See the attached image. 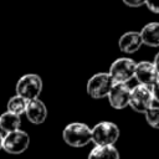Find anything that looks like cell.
I'll use <instances>...</instances> for the list:
<instances>
[{
	"mask_svg": "<svg viewBox=\"0 0 159 159\" xmlns=\"http://www.w3.org/2000/svg\"><path fill=\"white\" fill-rule=\"evenodd\" d=\"M62 138L66 144L73 148H81L92 142V129L81 122H73L65 127Z\"/></svg>",
	"mask_w": 159,
	"mask_h": 159,
	"instance_id": "1",
	"label": "cell"
},
{
	"mask_svg": "<svg viewBox=\"0 0 159 159\" xmlns=\"http://www.w3.org/2000/svg\"><path fill=\"white\" fill-rule=\"evenodd\" d=\"M153 65H154V67H155V70H157V72H158V76H159V52L155 55Z\"/></svg>",
	"mask_w": 159,
	"mask_h": 159,
	"instance_id": "20",
	"label": "cell"
},
{
	"mask_svg": "<svg viewBox=\"0 0 159 159\" xmlns=\"http://www.w3.org/2000/svg\"><path fill=\"white\" fill-rule=\"evenodd\" d=\"M122 1L124 2V5L129 7H139L145 4V0H122Z\"/></svg>",
	"mask_w": 159,
	"mask_h": 159,
	"instance_id": "18",
	"label": "cell"
},
{
	"mask_svg": "<svg viewBox=\"0 0 159 159\" xmlns=\"http://www.w3.org/2000/svg\"><path fill=\"white\" fill-rule=\"evenodd\" d=\"M30 144V137L26 132L17 129L10 133H5L2 138V149L9 154H21Z\"/></svg>",
	"mask_w": 159,
	"mask_h": 159,
	"instance_id": "6",
	"label": "cell"
},
{
	"mask_svg": "<svg viewBox=\"0 0 159 159\" xmlns=\"http://www.w3.org/2000/svg\"><path fill=\"white\" fill-rule=\"evenodd\" d=\"M114 81L108 72H98L93 75L87 82V93L94 98H104L108 96Z\"/></svg>",
	"mask_w": 159,
	"mask_h": 159,
	"instance_id": "4",
	"label": "cell"
},
{
	"mask_svg": "<svg viewBox=\"0 0 159 159\" xmlns=\"http://www.w3.org/2000/svg\"><path fill=\"white\" fill-rule=\"evenodd\" d=\"M142 43L149 47H159V22H149L139 31Z\"/></svg>",
	"mask_w": 159,
	"mask_h": 159,
	"instance_id": "12",
	"label": "cell"
},
{
	"mask_svg": "<svg viewBox=\"0 0 159 159\" xmlns=\"http://www.w3.org/2000/svg\"><path fill=\"white\" fill-rule=\"evenodd\" d=\"M119 138V128L113 122L103 120L92 128V142L96 145H114Z\"/></svg>",
	"mask_w": 159,
	"mask_h": 159,
	"instance_id": "2",
	"label": "cell"
},
{
	"mask_svg": "<svg viewBox=\"0 0 159 159\" xmlns=\"http://www.w3.org/2000/svg\"><path fill=\"white\" fill-rule=\"evenodd\" d=\"M135 62L128 57L117 58L109 68V75L114 82H124L127 83L129 80L134 77L135 72Z\"/></svg>",
	"mask_w": 159,
	"mask_h": 159,
	"instance_id": "7",
	"label": "cell"
},
{
	"mask_svg": "<svg viewBox=\"0 0 159 159\" xmlns=\"http://www.w3.org/2000/svg\"><path fill=\"white\" fill-rule=\"evenodd\" d=\"M27 99L22 98L21 96L19 94H15L14 97H11L7 102V111L14 113V114H22L25 113V109H26V106H27Z\"/></svg>",
	"mask_w": 159,
	"mask_h": 159,
	"instance_id": "15",
	"label": "cell"
},
{
	"mask_svg": "<svg viewBox=\"0 0 159 159\" xmlns=\"http://www.w3.org/2000/svg\"><path fill=\"white\" fill-rule=\"evenodd\" d=\"M154 98L152 93V88L137 84L135 87L130 88V97H129V106L132 109L139 113H145L153 106Z\"/></svg>",
	"mask_w": 159,
	"mask_h": 159,
	"instance_id": "5",
	"label": "cell"
},
{
	"mask_svg": "<svg viewBox=\"0 0 159 159\" xmlns=\"http://www.w3.org/2000/svg\"><path fill=\"white\" fill-rule=\"evenodd\" d=\"M152 93H153V98H154V101L159 102V80L152 86Z\"/></svg>",
	"mask_w": 159,
	"mask_h": 159,
	"instance_id": "19",
	"label": "cell"
},
{
	"mask_svg": "<svg viewBox=\"0 0 159 159\" xmlns=\"http://www.w3.org/2000/svg\"><path fill=\"white\" fill-rule=\"evenodd\" d=\"M42 91V80L36 73H26L16 83V94L31 101L39 98Z\"/></svg>",
	"mask_w": 159,
	"mask_h": 159,
	"instance_id": "3",
	"label": "cell"
},
{
	"mask_svg": "<svg viewBox=\"0 0 159 159\" xmlns=\"http://www.w3.org/2000/svg\"><path fill=\"white\" fill-rule=\"evenodd\" d=\"M88 159H119V153L114 145H94Z\"/></svg>",
	"mask_w": 159,
	"mask_h": 159,
	"instance_id": "13",
	"label": "cell"
},
{
	"mask_svg": "<svg viewBox=\"0 0 159 159\" xmlns=\"http://www.w3.org/2000/svg\"><path fill=\"white\" fill-rule=\"evenodd\" d=\"M147 7L155 14H159V0H145Z\"/></svg>",
	"mask_w": 159,
	"mask_h": 159,
	"instance_id": "17",
	"label": "cell"
},
{
	"mask_svg": "<svg viewBox=\"0 0 159 159\" xmlns=\"http://www.w3.org/2000/svg\"><path fill=\"white\" fill-rule=\"evenodd\" d=\"M25 114H26V118L32 124H41L45 122L47 117V108L43 104V102L40 101L39 98L31 99L27 102Z\"/></svg>",
	"mask_w": 159,
	"mask_h": 159,
	"instance_id": "10",
	"label": "cell"
},
{
	"mask_svg": "<svg viewBox=\"0 0 159 159\" xmlns=\"http://www.w3.org/2000/svg\"><path fill=\"white\" fill-rule=\"evenodd\" d=\"M107 97L109 104L114 109H123L127 106H129L130 88L124 82H114Z\"/></svg>",
	"mask_w": 159,
	"mask_h": 159,
	"instance_id": "8",
	"label": "cell"
},
{
	"mask_svg": "<svg viewBox=\"0 0 159 159\" xmlns=\"http://www.w3.org/2000/svg\"><path fill=\"white\" fill-rule=\"evenodd\" d=\"M20 125H21L20 116L14 114V113H11L9 111L4 112L0 116V129L2 132L10 133V132L17 130V129H20Z\"/></svg>",
	"mask_w": 159,
	"mask_h": 159,
	"instance_id": "14",
	"label": "cell"
},
{
	"mask_svg": "<svg viewBox=\"0 0 159 159\" xmlns=\"http://www.w3.org/2000/svg\"><path fill=\"white\" fill-rule=\"evenodd\" d=\"M118 45H119V50L122 52H124V53H134L140 48V46L143 43H142V39H140L139 32L128 31V32H124L119 37Z\"/></svg>",
	"mask_w": 159,
	"mask_h": 159,
	"instance_id": "11",
	"label": "cell"
},
{
	"mask_svg": "<svg viewBox=\"0 0 159 159\" xmlns=\"http://www.w3.org/2000/svg\"><path fill=\"white\" fill-rule=\"evenodd\" d=\"M144 114H145L147 123L150 127H153L155 129H159V107L152 106Z\"/></svg>",
	"mask_w": 159,
	"mask_h": 159,
	"instance_id": "16",
	"label": "cell"
},
{
	"mask_svg": "<svg viewBox=\"0 0 159 159\" xmlns=\"http://www.w3.org/2000/svg\"><path fill=\"white\" fill-rule=\"evenodd\" d=\"M134 77L137 78L139 84H143L147 87H152L159 80L158 72L153 62H149V61H142L135 65Z\"/></svg>",
	"mask_w": 159,
	"mask_h": 159,
	"instance_id": "9",
	"label": "cell"
},
{
	"mask_svg": "<svg viewBox=\"0 0 159 159\" xmlns=\"http://www.w3.org/2000/svg\"><path fill=\"white\" fill-rule=\"evenodd\" d=\"M2 138H4V135H2V133L0 132V149H2Z\"/></svg>",
	"mask_w": 159,
	"mask_h": 159,
	"instance_id": "21",
	"label": "cell"
}]
</instances>
